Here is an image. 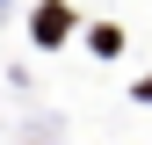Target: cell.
I'll return each instance as SVG.
<instances>
[{
  "label": "cell",
  "instance_id": "cell-1",
  "mask_svg": "<svg viewBox=\"0 0 152 145\" xmlns=\"http://www.w3.org/2000/svg\"><path fill=\"white\" fill-rule=\"evenodd\" d=\"M65 29H72V7L65 0H44L36 7V44H65Z\"/></svg>",
  "mask_w": 152,
  "mask_h": 145
}]
</instances>
